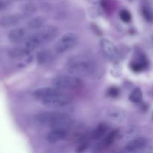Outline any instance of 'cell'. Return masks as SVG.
Masks as SVG:
<instances>
[{
	"label": "cell",
	"mask_w": 153,
	"mask_h": 153,
	"mask_svg": "<svg viewBox=\"0 0 153 153\" xmlns=\"http://www.w3.org/2000/svg\"><path fill=\"white\" fill-rule=\"evenodd\" d=\"M30 52L25 47H16L11 49L9 50L8 55L11 58H17L21 57H25L26 55H29Z\"/></svg>",
	"instance_id": "cell-19"
},
{
	"label": "cell",
	"mask_w": 153,
	"mask_h": 153,
	"mask_svg": "<svg viewBox=\"0 0 153 153\" xmlns=\"http://www.w3.org/2000/svg\"><path fill=\"white\" fill-rule=\"evenodd\" d=\"M19 1H23V0H19Z\"/></svg>",
	"instance_id": "cell-28"
},
{
	"label": "cell",
	"mask_w": 153,
	"mask_h": 153,
	"mask_svg": "<svg viewBox=\"0 0 153 153\" xmlns=\"http://www.w3.org/2000/svg\"><path fill=\"white\" fill-rule=\"evenodd\" d=\"M83 85L82 79L73 75H63L58 76L52 80V86L56 89L76 90L81 88Z\"/></svg>",
	"instance_id": "cell-5"
},
{
	"label": "cell",
	"mask_w": 153,
	"mask_h": 153,
	"mask_svg": "<svg viewBox=\"0 0 153 153\" xmlns=\"http://www.w3.org/2000/svg\"><path fill=\"white\" fill-rule=\"evenodd\" d=\"M140 10L145 20L149 23H153V8L147 0L141 1Z\"/></svg>",
	"instance_id": "cell-14"
},
{
	"label": "cell",
	"mask_w": 153,
	"mask_h": 153,
	"mask_svg": "<svg viewBox=\"0 0 153 153\" xmlns=\"http://www.w3.org/2000/svg\"><path fill=\"white\" fill-rule=\"evenodd\" d=\"M107 94L109 97H111V98H116L119 96L120 94V91L116 87H111L108 88L107 91Z\"/></svg>",
	"instance_id": "cell-24"
},
{
	"label": "cell",
	"mask_w": 153,
	"mask_h": 153,
	"mask_svg": "<svg viewBox=\"0 0 153 153\" xmlns=\"http://www.w3.org/2000/svg\"><path fill=\"white\" fill-rule=\"evenodd\" d=\"M13 0H0V10H4L13 3Z\"/></svg>",
	"instance_id": "cell-25"
},
{
	"label": "cell",
	"mask_w": 153,
	"mask_h": 153,
	"mask_svg": "<svg viewBox=\"0 0 153 153\" xmlns=\"http://www.w3.org/2000/svg\"><path fill=\"white\" fill-rule=\"evenodd\" d=\"M100 46L105 55L113 61H118L120 57L119 51L117 46L108 39H102L100 41Z\"/></svg>",
	"instance_id": "cell-8"
},
{
	"label": "cell",
	"mask_w": 153,
	"mask_h": 153,
	"mask_svg": "<svg viewBox=\"0 0 153 153\" xmlns=\"http://www.w3.org/2000/svg\"><path fill=\"white\" fill-rule=\"evenodd\" d=\"M119 129H114L108 133L104 137L100 140L94 147V153H102L108 149L116 140H117Z\"/></svg>",
	"instance_id": "cell-7"
},
{
	"label": "cell",
	"mask_w": 153,
	"mask_h": 153,
	"mask_svg": "<svg viewBox=\"0 0 153 153\" xmlns=\"http://www.w3.org/2000/svg\"><path fill=\"white\" fill-rule=\"evenodd\" d=\"M35 99L46 107L62 108L72 102L71 97L55 88H40L33 93Z\"/></svg>",
	"instance_id": "cell-1"
},
{
	"label": "cell",
	"mask_w": 153,
	"mask_h": 153,
	"mask_svg": "<svg viewBox=\"0 0 153 153\" xmlns=\"http://www.w3.org/2000/svg\"><path fill=\"white\" fill-rule=\"evenodd\" d=\"M46 22V18L43 17V16H36V17L31 18V19H29L28 21V22H27V26L30 29H40V28H42L43 26L46 25H45Z\"/></svg>",
	"instance_id": "cell-17"
},
{
	"label": "cell",
	"mask_w": 153,
	"mask_h": 153,
	"mask_svg": "<svg viewBox=\"0 0 153 153\" xmlns=\"http://www.w3.org/2000/svg\"><path fill=\"white\" fill-rule=\"evenodd\" d=\"M20 10L21 13L19 14L22 18L28 17L37 12V6L35 3L32 2V1H28V2H25L22 4V6L20 7Z\"/></svg>",
	"instance_id": "cell-16"
},
{
	"label": "cell",
	"mask_w": 153,
	"mask_h": 153,
	"mask_svg": "<svg viewBox=\"0 0 153 153\" xmlns=\"http://www.w3.org/2000/svg\"><path fill=\"white\" fill-rule=\"evenodd\" d=\"M138 134V129L134 126H128L122 129H119L118 131L117 140H129L131 141L134 139L137 138L136 136Z\"/></svg>",
	"instance_id": "cell-11"
},
{
	"label": "cell",
	"mask_w": 153,
	"mask_h": 153,
	"mask_svg": "<svg viewBox=\"0 0 153 153\" xmlns=\"http://www.w3.org/2000/svg\"><path fill=\"white\" fill-rule=\"evenodd\" d=\"M58 34V29L56 26L52 25H45L35 34L28 37L25 42V47L29 52H31L40 46L52 41Z\"/></svg>",
	"instance_id": "cell-3"
},
{
	"label": "cell",
	"mask_w": 153,
	"mask_h": 153,
	"mask_svg": "<svg viewBox=\"0 0 153 153\" xmlns=\"http://www.w3.org/2000/svg\"><path fill=\"white\" fill-rule=\"evenodd\" d=\"M51 58V53L49 50H43L40 51L37 54V61L39 64H43L47 62Z\"/></svg>",
	"instance_id": "cell-21"
},
{
	"label": "cell",
	"mask_w": 153,
	"mask_h": 153,
	"mask_svg": "<svg viewBox=\"0 0 153 153\" xmlns=\"http://www.w3.org/2000/svg\"><path fill=\"white\" fill-rule=\"evenodd\" d=\"M27 35H28V33L25 28L22 27H18L10 31L7 37H8V40L11 43H18L23 40H26V39L28 38Z\"/></svg>",
	"instance_id": "cell-12"
},
{
	"label": "cell",
	"mask_w": 153,
	"mask_h": 153,
	"mask_svg": "<svg viewBox=\"0 0 153 153\" xmlns=\"http://www.w3.org/2000/svg\"><path fill=\"white\" fill-rule=\"evenodd\" d=\"M109 129L108 126L105 123H102L97 125V126L94 128L92 131V132L91 133V137L92 140H101L102 137H104L107 134L108 131Z\"/></svg>",
	"instance_id": "cell-13"
},
{
	"label": "cell",
	"mask_w": 153,
	"mask_h": 153,
	"mask_svg": "<svg viewBox=\"0 0 153 153\" xmlns=\"http://www.w3.org/2000/svg\"><path fill=\"white\" fill-rule=\"evenodd\" d=\"M107 116L112 120L120 122V121L123 120L125 114H124V112L121 109L117 108H109L108 110Z\"/></svg>",
	"instance_id": "cell-18"
},
{
	"label": "cell",
	"mask_w": 153,
	"mask_h": 153,
	"mask_svg": "<svg viewBox=\"0 0 153 153\" xmlns=\"http://www.w3.org/2000/svg\"><path fill=\"white\" fill-rule=\"evenodd\" d=\"M35 120L43 126L54 128L68 129L72 124V119L68 114L59 111H46L35 116Z\"/></svg>",
	"instance_id": "cell-2"
},
{
	"label": "cell",
	"mask_w": 153,
	"mask_h": 153,
	"mask_svg": "<svg viewBox=\"0 0 153 153\" xmlns=\"http://www.w3.org/2000/svg\"><path fill=\"white\" fill-rule=\"evenodd\" d=\"M147 140L144 137H137L128 142L123 149L124 153H139L146 148Z\"/></svg>",
	"instance_id": "cell-9"
},
{
	"label": "cell",
	"mask_w": 153,
	"mask_h": 153,
	"mask_svg": "<svg viewBox=\"0 0 153 153\" xmlns=\"http://www.w3.org/2000/svg\"><path fill=\"white\" fill-rule=\"evenodd\" d=\"M67 71L70 75L84 77L89 76L96 72V64L91 59L85 57L73 58L67 66Z\"/></svg>",
	"instance_id": "cell-4"
},
{
	"label": "cell",
	"mask_w": 153,
	"mask_h": 153,
	"mask_svg": "<svg viewBox=\"0 0 153 153\" xmlns=\"http://www.w3.org/2000/svg\"><path fill=\"white\" fill-rule=\"evenodd\" d=\"M79 41V37L76 33L67 32L63 34L55 44V50L58 53H64L73 49Z\"/></svg>",
	"instance_id": "cell-6"
},
{
	"label": "cell",
	"mask_w": 153,
	"mask_h": 153,
	"mask_svg": "<svg viewBox=\"0 0 153 153\" xmlns=\"http://www.w3.org/2000/svg\"><path fill=\"white\" fill-rule=\"evenodd\" d=\"M88 147V143L86 142H82V143L79 144V146L77 148V152L78 153H82L83 152L85 149Z\"/></svg>",
	"instance_id": "cell-26"
},
{
	"label": "cell",
	"mask_w": 153,
	"mask_h": 153,
	"mask_svg": "<svg viewBox=\"0 0 153 153\" xmlns=\"http://www.w3.org/2000/svg\"><path fill=\"white\" fill-rule=\"evenodd\" d=\"M68 137V131L64 128H54L46 134V140L50 143L63 141Z\"/></svg>",
	"instance_id": "cell-10"
},
{
	"label": "cell",
	"mask_w": 153,
	"mask_h": 153,
	"mask_svg": "<svg viewBox=\"0 0 153 153\" xmlns=\"http://www.w3.org/2000/svg\"><path fill=\"white\" fill-rule=\"evenodd\" d=\"M20 14H6L0 19V25L2 27H10L17 24L22 19Z\"/></svg>",
	"instance_id": "cell-15"
},
{
	"label": "cell",
	"mask_w": 153,
	"mask_h": 153,
	"mask_svg": "<svg viewBox=\"0 0 153 153\" xmlns=\"http://www.w3.org/2000/svg\"><path fill=\"white\" fill-rule=\"evenodd\" d=\"M130 67H131V69L134 72H140L146 67V66L143 65L142 63H140L138 61H134L131 62Z\"/></svg>",
	"instance_id": "cell-23"
},
{
	"label": "cell",
	"mask_w": 153,
	"mask_h": 153,
	"mask_svg": "<svg viewBox=\"0 0 153 153\" xmlns=\"http://www.w3.org/2000/svg\"><path fill=\"white\" fill-rule=\"evenodd\" d=\"M143 100V93L140 88H135L129 95V100L133 103H140Z\"/></svg>",
	"instance_id": "cell-20"
},
{
	"label": "cell",
	"mask_w": 153,
	"mask_h": 153,
	"mask_svg": "<svg viewBox=\"0 0 153 153\" xmlns=\"http://www.w3.org/2000/svg\"><path fill=\"white\" fill-rule=\"evenodd\" d=\"M114 153H118V152H114Z\"/></svg>",
	"instance_id": "cell-29"
},
{
	"label": "cell",
	"mask_w": 153,
	"mask_h": 153,
	"mask_svg": "<svg viewBox=\"0 0 153 153\" xmlns=\"http://www.w3.org/2000/svg\"><path fill=\"white\" fill-rule=\"evenodd\" d=\"M119 16L121 20H122L123 22H126V23H128V22H131V18H132L131 13H130L129 10H126V9H122V10L120 11Z\"/></svg>",
	"instance_id": "cell-22"
},
{
	"label": "cell",
	"mask_w": 153,
	"mask_h": 153,
	"mask_svg": "<svg viewBox=\"0 0 153 153\" xmlns=\"http://www.w3.org/2000/svg\"><path fill=\"white\" fill-rule=\"evenodd\" d=\"M128 1H130V2H132V1H134V0H128Z\"/></svg>",
	"instance_id": "cell-27"
}]
</instances>
